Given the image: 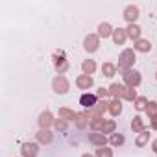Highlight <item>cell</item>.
I'll return each instance as SVG.
<instances>
[{
	"label": "cell",
	"instance_id": "cell-1",
	"mask_svg": "<svg viewBox=\"0 0 157 157\" xmlns=\"http://www.w3.org/2000/svg\"><path fill=\"white\" fill-rule=\"evenodd\" d=\"M80 104H82L83 107H93V105L96 104V96H94V94H83L82 100H80Z\"/></svg>",
	"mask_w": 157,
	"mask_h": 157
}]
</instances>
